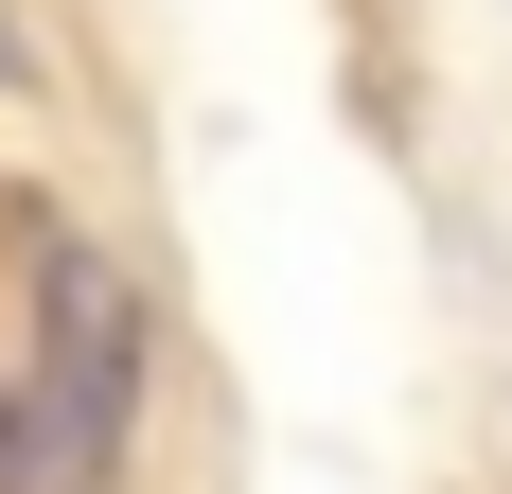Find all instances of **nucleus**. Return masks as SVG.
Returning a JSON list of instances; mask_svg holds the SVG:
<instances>
[{
    "mask_svg": "<svg viewBox=\"0 0 512 494\" xmlns=\"http://www.w3.org/2000/svg\"><path fill=\"white\" fill-rule=\"evenodd\" d=\"M18 494H106L124 406H142V283L71 212H18Z\"/></svg>",
    "mask_w": 512,
    "mask_h": 494,
    "instance_id": "f257e3e1",
    "label": "nucleus"
},
{
    "mask_svg": "<svg viewBox=\"0 0 512 494\" xmlns=\"http://www.w3.org/2000/svg\"><path fill=\"white\" fill-rule=\"evenodd\" d=\"M0 71H18V18H0Z\"/></svg>",
    "mask_w": 512,
    "mask_h": 494,
    "instance_id": "f03ea898",
    "label": "nucleus"
}]
</instances>
